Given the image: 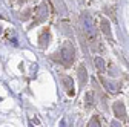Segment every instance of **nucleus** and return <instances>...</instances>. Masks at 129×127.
<instances>
[{"label":"nucleus","mask_w":129,"mask_h":127,"mask_svg":"<svg viewBox=\"0 0 129 127\" xmlns=\"http://www.w3.org/2000/svg\"><path fill=\"white\" fill-rule=\"evenodd\" d=\"M100 80H102V84L105 86V89H106L108 92H111V93H117V92H118V84H117V83L111 81V80L108 81L106 78H103V77L100 78Z\"/></svg>","instance_id":"1a4fd4ad"},{"label":"nucleus","mask_w":129,"mask_h":127,"mask_svg":"<svg viewBox=\"0 0 129 127\" xmlns=\"http://www.w3.org/2000/svg\"><path fill=\"white\" fill-rule=\"evenodd\" d=\"M29 127H43L37 116H29Z\"/></svg>","instance_id":"f8f14e48"},{"label":"nucleus","mask_w":129,"mask_h":127,"mask_svg":"<svg viewBox=\"0 0 129 127\" xmlns=\"http://www.w3.org/2000/svg\"><path fill=\"white\" fill-rule=\"evenodd\" d=\"M77 77H78V81H80V89H85L86 83H88V69L85 65H80L77 69Z\"/></svg>","instance_id":"0eeeda50"},{"label":"nucleus","mask_w":129,"mask_h":127,"mask_svg":"<svg viewBox=\"0 0 129 127\" xmlns=\"http://www.w3.org/2000/svg\"><path fill=\"white\" fill-rule=\"evenodd\" d=\"M95 68H97V71L99 72H105V60L102 58V57H95Z\"/></svg>","instance_id":"9d476101"},{"label":"nucleus","mask_w":129,"mask_h":127,"mask_svg":"<svg viewBox=\"0 0 129 127\" xmlns=\"http://www.w3.org/2000/svg\"><path fill=\"white\" fill-rule=\"evenodd\" d=\"M37 41H39V47H40V49H46V47L49 46V43H51V32H49V29H43L42 32L39 34Z\"/></svg>","instance_id":"423d86ee"},{"label":"nucleus","mask_w":129,"mask_h":127,"mask_svg":"<svg viewBox=\"0 0 129 127\" xmlns=\"http://www.w3.org/2000/svg\"><path fill=\"white\" fill-rule=\"evenodd\" d=\"M85 103H86V109H91L94 106V100H92V92H88L85 95Z\"/></svg>","instance_id":"9b49d317"},{"label":"nucleus","mask_w":129,"mask_h":127,"mask_svg":"<svg viewBox=\"0 0 129 127\" xmlns=\"http://www.w3.org/2000/svg\"><path fill=\"white\" fill-rule=\"evenodd\" d=\"M80 26H82V31L85 32V37L94 43L97 41V26L91 17L89 12H82L80 14Z\"/></svg>","instance_id":"f257e3e1"},{"label":"nucleus","mask_w":129,"mask_h":127,"mask_svg":"<svg viewBox=\"0 0 129 127\" xmlns=\"http://www.w3.org/2000/svg\"><path fill=\"white\" fill-rule=\"evenodd\" d=\"M60 78H61V84H63L64 90H66L68 97H74V95H75V89H74V80H72V77L61 75Z\"/></svg>","instance_id":"39448f33"},{"label":"nucleus","mask_w":129,"mask_h":127,"mask_svg":"<svg viewBox=\"0 0 129 127\" xmlns=\"http://www.w3.org/2000/svg\"><path fill=\"white\" fill-rule=\"evenodd\" d=\"M0 32H2V26H0Z\"/></svg>","instance_id":"dca6fc26"},{"label":"nucleus","mask_w":129,"mask_h":127,"mask_svg":"<svg viewBox=\"0 0 129 127\" xmlns=\"http://www.w3.org/2000/svg\"><path fill=\"white\" fill-rule=\"evenodd\" d=\"M112 112H114L115 118L120 119V121H126L127 119V115H126V107H124V103L121 100H117L114 104H112Z\"/></svg>","instance_id":"20e7f679"},{"label":"nucleus","mask_w":129,"mask_h":127,"mask_svg":"<svg viewBox=\"0 0 129 127\" xmlns=\"http://www.w3.org/2000/svg\"><path fill=\"white\" fill-rule=\"evenodd\" d=\"M88 127H102V124H100V119H99V116H92L91 118V121L88 122Z\"/></svg>","instance_id":"ddd939ff"},{"label":"nucleus","mask_w":129,"mask_h":127,"mask_svg":"<svg viewBox=\"0 0 129 127\" xmlns=\"http://www.w3.org/2000/svg\"><path fill=\"white\" fill-rule=\"evenodd\" d=\"M48 17H49V3H48V2H42L40 5H37L34 8V22L31 23L29 28H34L36 25H40V23L46 22Z\"/></svg>","instance_id":"7ed1b4c3"},{"label":"nucleus","mask_w":129,"mask_h":127,"mask_svg":"<svg viewBox=\"0 0 129 127\" xmlns=\"http://www.w3.org/2000/svg\"><path fill=\"white\" fill-rule=\"evenodd\" d=\"M54 2L57 3V8H58V11H61V14H66V8H64L63 0H54Z\"/></svg>","instance_id":"4468645a"},{"label":"nucleus","mask_w":129,"mask_h":127,"mask_svg":"<svg viewBox=\"0 0 129 127\" xmlns=\"http://www.w3.org/2000/svg\"><path fill=\"white\" fill-rule=\"evenodd\" d=\"M111 127H121V122L115 119V121H112V122H111Z\"/></svg>","instance_id":"2eb2a0df"},{"label":"nucleus","mask_w":129,"mask_h":127,"mask_svg":"<svg viewBox=\"0 0 129 127\" xmlns=\"http://www.w3.org/2000/svg\"><path fill=\"white\" fill-rule=\"evenodd\" d=\"M100 29H102V32L106 35V38H111L112 40V31H111V25H109V20L102 17L100 20Z\"/></svg>","instance_id":"6e6552de"},{"label":"nucleus","mask_w":129,"mask_h":127,"mask_svg":"<svg viewBox=\"0 0 129 127\" xmlns=\"http://www.w3.org/2000/svg\"><path fill=\"white\" fill-rule=\"evenodd\" d=\"M57 54L60 57V63H61L63 66L71 68L74 65V61H75V47L72 46V43L66 41V43L60 47V51Z\"/></svg>","instance_id":"f03ea898"}]
</instances>
